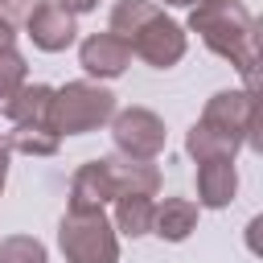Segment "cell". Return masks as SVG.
I'll use <instances>...</instances> for the list:
<instances>
[{"instance_id": "cell-13", "label": "cell", "mask_w": 263, "mask_h": 263, "mask_svg": "<svg viewBox=\"0 0 263 263\" xmlns=\"http://www.w3.org/2000/svg\"><path fill=\"white\" fill-rule=\"evenodd\" d=\"M111 181H115V197L123 193H144L156 197L160 193V168L152 160H132V156H107Z\"/></svg>"}, {"instance_id": "cell-15", "label": "cell", "mask_w": 263, "mask_h": 263, "mask_svg": "<svg viewBox=\"0 0 263 263\" xmlns=\"http://www.w3.org/2000/svg\"><path fill=\"white\" fill-rule=\"evenodd\" d=\"M152 214H156V201L144 197V193H123L115 197V234H127V238H144L152 234Z\"/></svg>"}, {"instance_id": "cell-5", "label": "cell", "mask_w": 263, "mask_h": 263, "mask_svg": "<svg viewBox=\"0 0 263 263\" xmlns=\"http://www.w3.org/2000/svg\"><path fill=\"white\" fill-rule=\"evenodd\" d=\"M111 140L119 148V156H132V160H156L164 152V119L148 107H123L111 115Z\"/></svg>"}, {"instance_id": "cell-20", "label": "cell", "mask_w": 263, "mask_h": 263, "mask_svg": "<svg viewBox=\"0 0 263 263\" xmlns=\"http://www.w3.org/2000/svg\"><path fill=\"white\" fill-rule=\"evenodd\" d=\"M53 4H62V8H66V12H74V16H78V12L99 8V0H53Z\"/></svg>"}, {"instance_id": "cell-18", "label": "cell", "mask_w": 263, "mask_h": 263, "mask_svg": "<svg viewBox=\"0 0 263 263\" xmlns=\"http://www.w3.org/2000/svg\"><path fill=\"white\" fill-rule=\"evenodd\" d=\"M21 86H25V58L8 45V49H0V99H8Z\"/></svg>"}, {"instance_id": "cell-10", "label": "cell", "mask_w": 263, "mask_h": 263, "mask_svg": "<svg viewBox=\"0 0 263 263\" xmlns=\"http://www.w3.org/2000/svg\"><path fill=\"white\" fill-rule=\"evenodd\" d=\"M49 107H53V86L45 82H25L21 90L4 99V115L12 119V127H49Z\"/></svg>"}, {"instance_id": "cell-7", "label": "cell", "mask_w": 263, "mask_h": 263, "mask_svg": "<svg viewBox=\"0 0 263 263\" xmlns=\"http://www.w3.org/2000/svg\"><path fill=\"white\" fill-rule=\"evenodd\" d=\"M25 29H29V41H33L37 49H45V53H62V49H70L74 37H78L74 12H66V8L53 4V0H45V4L25 21Z\"/></svg>"}, {"instance_id": "cell-14", "label": "cell", "mask_w": 263, "mask_h": 263, "mask_svg": "<svg viewBox=\"0 0 263 263\" xmlns=\"http://www.w3.org/2000/svg\"><path fill=\"white\" fill-rule=\"evenodd\" d=\"M197 230V201L189 197H164L152 214V234H160L164 242H185Z\"/></svg>"}, {"instance_id": "cell-2", "label": "cell", "mask_w": 263, "mask_h": 263, "mask_svg": "<svg viewBox=\"0 0 263 263\" xmlns=\"http://www.w3.org/2000/svg\"><path fill=\"white\" fill-rule=\"evenodd\" d=\"M107 33L127 41V49L136 58H144L148 66H156V70L177 66L185 58V45H189L185 29L173 16H164V8L152 4V0H119L111 8V29Z\"/></svg>"}, {"instance_id": "cell-19", "label": "cell", "mask_w": 263, "mask_h": 263, "mask_svg": "<svg viewBox=\"0 0 263 263\" xmlns=\"http://www.w3.org/2000/svg\"><path fill=\"white\" fill-rule=\"evenodd\" d=\"M41 4H45V0H0V21L16 29V25H25Z\"/></svg>"}, {"instance_id": "cell-1", "label": "cell", "mask_w": 263, "mask_h": 263, "mask_svg": "<svg viewBox=\"0 0 263 263\" xmlns=\"http://www.w3.org/2000/svg\"><path fill=\"white\" fill-rule=\"evenodd\" d=\"M189 29L247 78V90H255L259 37H255V16L242 0H201L197 8H189Z\"/></svg>"}, {"instance_id": "cell-17", "label": "cell", "mask_w": 263, "mask_h": 263, "mask_svg": "<svg viewBox=\"0 0 263 263\" xmlns=\"http://www.w3.org/2000/svg\"><path fill=\"white\" fill-rule=\"evenodd\" d=\"M0 263H49V251L33 234H8L0 238Z\"/></svg>"}, {"instance_id": "cell-8", "label": "cell", "mask_w": 263, "mask_h": 263, "mask_svg": "<svg viewBox=\"0 0 263 263\" xmlns=\"http://www.w3.org/2000/svg\"><path fill=\"white\" fill-rule=\"evenodd\" d=\"M78 66H82L90 78H119V74L132 66V49H127V41H119L115 33H90V37L78 45Z\"/></svg>"}, {"instance_id": "cell-23", "label": "cell", "mask_w": 263, "mask_h": 263, "mask_svg": "<svg viewBox=\"0 0 263 263\" xmlns=\"http://www.w3.org/2000/svg\"><path fill=\"white\" fill-rule=\"evenodd\" d=\"M160 4H173V8H197L201 0H160Z\"/></svg>"}, {"instance_id": "cell-16", "label": "cell", "mask_w": 263, "mask_h": 263, "mask_svg": "<svg viewBox=\"0 0 263 263\" xmlns=\"http://www.w3.org/2000/svg\"><path fill=\"white\" fill-rule=\"evenodd\" d=\"M8 152H25V156H53L62 136H53L49 127H12L8 136Z\"/></svg>"}, {"instance_id": "cell-12", "label": "cell", "mask_w": 263, "mask_h": 263, "mask_svg": "<svg viewBox=\"0 0 263 263\" xmlns=\"http://www.w3.org/2000/svg\"><path fill=\"white\" fill-rule=\"evenodd\" d=\"M238 148H242L238 136L222 132V127H214V123H205V119H197V123L185 132V152H189L197 164H205V160H234Z\"/></svg>"}, {"instance_id": "cell-21", "label": "cell", "mask_w": 263, "mask_h": 263, "mask_svg": "<svg viewBox=\"0 0 263 263\" xmlns=\"http://www.w3.org/2000/svg\"><path fill=\"white\" fill-rule=\"evenodd\" d=\"M4 181H8V140L0 136V197H4Z\"/></svg>"}, {"instance_id": "cell-9", "label": "cell", "mask_w": 263, "mask_h": 263, "mask_svg": "<svg viewBox=\"0 0 263 263\" xmlns=\"http://www.w3.org/2000/svg\"><path fill=\"white\" fill-rule=\"evenodd\" d=\"M107 201H115V181H111L107 156L103 160H86L70 181V205L66 210H103Z\"/></svg>"}, {"instance_id": "cell-4", "label": "cell", "mask_w": 263, "mask_h": 263, "mask_svg": "<svg viewBox=\"0 0 263 263\" xmlns=\"http://www.w3.org/2000/svg\"><path fill=\"white\" fill-rule=\"evenodd\" d=\"M115 115V95L99 82H66L62 90H53V107H49V127L58 136H86L103 123H111Z\"/></svg>"}, {"instance_id": "cell-22", "label": "cell", "mask_w": 263, "mask_h": 263, "mask_svg": "<svg viewBox=\"0 0 263 263\" xmlns=\"http://www.w3.org/2000/svg\"><path fill=\"white\" fill-rule=\"evenodd\" d=\"M12 37H16V33H12V25H4V21H0V49H8V45H12Z\"/></svg>"}, {"instance_id": "cell-11", "label": "cell", "mask_w": 263, "mask_h": 263, "mask_svg": "<svg viewBox=\"0 0 263 263\" xmlns=\"http://www.w3.org/2000/svg\"><path fill=\"white\" fill-rule=\"evenodd\" d=\"M238 193V168L234 160H205L197 164V205L226 210Z\"/></svg>"}, {"instance_id": "cell-3", "label": "cell", "mask_w": 263, "mask_h": 263, "mask_svg": "<svg viewBox=\"0 0 263 263\" xmlns=\"http://www.w3.org/2000/svg\"><path fill=\"white\" fill-rule=\"evenodd\" d=\"M66 263H119V234L103 210H66L58 222Z\"/></svg>"}, {"instance_id": "cell-6", "label": "cell", "mask_w": 263, "mask_h": 263, "mask_svg": "<svg viewBox=\"0 0 263 263\" xmlns=\"http://www.w3.org/2000/svg\"><path fill=\"white\" fill-rule=\"evenodd\" d=\"M205 123L238 136L247 148H259V136H255V123H259V103H255V90H218L205 99V111H201Z\"/></svg>"}]
</instances>
